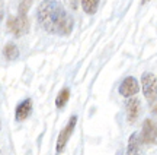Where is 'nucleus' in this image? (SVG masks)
I'll use <instances>...</instances> for the list:
<instances>
[{
	"instance_id": "nucleus-1",
	"label": "nucleus",
	"mask_w": 157,
	"mask_h": 155,
	"mask_svg": "<svg viewBox=\"0 0 157 155\" xmlns=\"http://www.w3.org/2000/svg\"><path fill=\"white\" fill-rule=\"evenodd\" d=\"M36 19L45 32L52 35H70L74 28L71 16L60 0H42L36 10Z\"/></svg>"
},
{
	"instance_id": "nucleus-2",
	"label": "nucleus",
	"mask_w": 157,
	"mask_h": 155,
	"mask_svg": "<svg viewBox=\"0 0 157 155\" xmlns=\"http://www.w3.org/2000/svg\"><path fill=\"white\" fill-rule=\"evenodd\" d=\"M140 136L141 144L144 145H157V120L146 119L141 127Z\"/></svg>"
},
{
	"instance_id": "nucleus-3",
	"label": "nucleus",
	"mask_w": 157,
	"mask_h": 155,
	"mask_svg": "<svg viewBox=\"0 0 157 155\" xmlns=\"http://www.w3.org/2000/svg\"><path fill=\"white\" fill-rule=\"evenodd\" d=\"M141 88H143V95L147 101L150 103L157 98V78L151 72H146L141 76Z\"/></svg>"
},
{
	"instance_id": "nucleus-4",
	"label": "nucleus",
	"mask_w": 157,
	"mask_h": 155,
	"mask_svg": "<svg viewBox=\"0 0 157 155\" xmlns=\"http://www.w3.org/2000/svg\"><path fill=\"white\" fill-rule=\"evenodd\" d=\"M7 29L9 32L15 35V37H22L28 32L29 29V21L28 16L23 15H16V16H10L7 19Z\"/></svg>"
},
{
	"instance_id": "nucleus-5",
	"label": "nucleus",
	"mask_w": 157,
	"mask_h": 155,
	"mask_svg": "<svg viewBox=\"0 0 157 155\" xmlns=\"http://www.w3.org/2000/svg\"><path fill=\"white\" fill-rule=\"evenodd\" d=\"M76 124H77V116H71L70 120H68V123L64 126V129H63L61 132H60V135H58V139H57V144H56V152L57 154H61L63 151H64L67 142L70 141L71 135H73Z\"/></svg>"
},
{
	"instance_id": "nucleus-6",
	"label": "nucleus",
	"mask_w": 157,
	"mask_h": 155,
	"mask_svg": "<svg viewBox=\"0 0 157 155\" xmlns=\"http://www.w3.org/2000/svg\"><path fill=\"white\" fill-rule=\"evenodd\" d=\"M138 91H140V84H138V80L135 79L134 76H127V78L121 82L119 88H118V92L125 98L134 97Z\"/></svg>"
},
{
	"instance_id": "nucleus-7",
	"label": "nucleus",
	"mask_w": 157,
	"mask_h": 155,
	"mask_svg": "<svg viewBox=\"0 0 157 155\" xmlns=\"http://www.w3.org/2000/svg\"><path fill=\"white\" fill-rule=\"evenodd\" d=\"M140 110H141V101L138 98L131 97L127 100L125 103V113H127V121L129 124H134L138 116H140Z\"/></svg>"
},
{
	"instance_id": "nucleus-8",
	"label": "nucleus",
	"mask_w": 157,
	"mask_h": 155,
	"mask_svg": "<svg viewBox=\"0 0 157 155\" xmlns=\"http://www.w3.org/2000/svg\"><path fill=\"white\" fill-rule=\"evenodd\" d=\"M31 113H32V101L26 98L17 104L16 110H15V119L16 121H23L31 116Z\"/></svg>"
},
{
	"instance_id": "nucleus-9",
	"label": "nucleus",
	"mask_w": 157,
	"mask_h": 155,
	"mask_svg": "<svg viewBox=\"0 0 157 155\" xmlns=\"http://www.w3.org/2000/svg\"><path fill=\"white\" fill-rule=\"evenodd\" d=\"M141 141L138 133H131L128 138V145H127V154L125 155H140L141 152Z\"/></svg>"
},
{
	"instance_id": "nucleus-10",
	"label": "nucleus",
	"mask_w": 157,
	"mask_h": 155,
	"mask_svg": "<svg viewBox=\"0 0 157 155\" xmlns=\"http://www.w3.org/2000/svg\"><path fill=\"white\" fill-rule=\"evenodd\" d=\"M3 56L9 62H13V60L19 59V48H17V46H15L13 43L6 44L5 48H3Z\"/></svg>"
},
{
	"instance_id": "nucleus-11",
	"label": "nucleus",
	"mask_w": 157,
	"mask_h": 155,
	"mask_svg": "<svg viewBox=\"0 0 157 155\" xmlns=\"http://www.w3.org/2000/svg\"><path fill=\"white\" fill-rule=\"evenodd\" d=\"M99 2L101 0H80V5H82V9L84 13L95 15L98 12V7H99Z\"/></svg>"
},
{
	"instance_id": "nucleus-12",
	"label": "nucleus",
	"mask_w": 157,
	"mask_h": 155,
	"mask_svg": "<svg viewBox=\"0 0 157 155\" xmlns=\"http://www.w3.org/2000/svg\"><path fill=\"white\" fill-rule=\"evenodd\" d=\"M68 98H70V89L68 88H64L58 92V95L56 98V105L58 108H63L66 104L68 103Z\"/></svg>"
},
{
	"instance_id": "nucleus-13",
	"label": "nucleus",
	"mask_w": 157,
	"mask_h": 155,
	"mask_svg": "<svg viewBox=\"0 0 157 155\" xmlns=\"http://www.w3.org/2000/svg\"><path fill=\"white\" fill-rule=\"evenodd\" d=\"M34 0H21L19 7H17V15H23V16H28V12L32 6Z\"/></svg>"
},
{
	"instance_id": "nucleus-14",
	"label": "nucleus",
	"mask_w": 157,
	"mask_h": 155,
	"mask_svg": "<svg viewBox=\"0 0 157 155\" xmlns=\"http://www.w3.org/2000/svg\"><path fill=\"white\" fill-rule=\"evenodd\" d=\"M63 2H64V5H67L70 9L76 10L78 7V2H80V0H63Z\"/></svg>"
},
{
	"instance_id": "nucleus-15",
	"label": "nucleus",
	"mask_w": 157,
	"mask_h": 155,
	"mask_svg": "<svg viewBox=\"0 0 157 155\" xmlns=\"http://www.w3.org/2000/svg\"><path fill=\"white\" fill-rule=\"evenodd\" d=\"M148 105H150V111H151L154 116H157V98L156 100H153V101H150Z\"/></svg>"
},
{
	"instance_id": "nucleus-16",
	"label": "nucleus",
	"mask_w": 157,
	"mask_h": 155,
	"mask_svg": "<svg viewBox=\"0 0 157 155\" xmlns=\"http://www.w3.org/2000/svg\"><path fill=\"white\" fill-rule=\"evenodd\" d=\"M3 16V0H0V19Z\"/></svg>"
},
{
	"instance_id": "nucleus-17",
	"label": "nucleus",
	"mask_w": 157,
	"mask_h": 155,
	"mask_svg": "<svg viewBox=\"0 0 157 155\" xmlns=\"http://www.w3.org/2000/svg\"><path fill=\"white\" fill-rule=\"evenodd\" d=\"M148 2H150V0H141V3H143V5H146V3H148Z\"/></svg>"
},
{
	"instance_id": "nucleus-18",
	"label": "nucleus",
	"mask_w": 157,
	"mask_h": 155,
	"mask_svg": "<svg viewBox=\"0 0 157 155\" xmlns=\"http://www.w3.org/2000/svg\"><path fill=\"white\" fill-rule=\"evenodd\" d=\"M0 127H2V123H0Z\"/></svg>"
}]
</instances>
